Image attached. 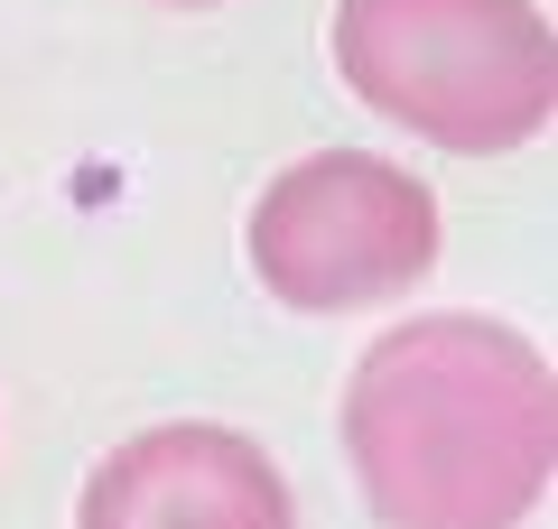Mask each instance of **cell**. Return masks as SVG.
Instances as JSON below:
<instances>
[{"mask_svg":"<svg viewBox=\"0 0 558 529\" xmlns=\"http://www.w3.org/2000/svg\"><path fill=\"white\" fill-rule=\"evenodd\" d=\"M242 242H252V279L279 307L336 316V307H373V297H400L410 279H428L438 196L391 158L317 149L260 186Z\"/></svg>","mask_w":558,"mask_h":529,"instance_id":"cell-3","label":"cell"},{"mask_svg":"<svg viewBox=\"0 0 558 529\" xmlns=\"http://www.w3.org/2000/svg\"><path fill=\"white\" fill-rule=\"evenodd\" d=\"M75 529H289V483L252 436L178 418L102 455Z\"/></svg>","mask_w":558,"mask_h":529,"instance_id":"cell-4","label":"cell"},{"mask_svg":"<svg viewBox=\"0 0 558 529\" xmlns=\"http://www.w3.org/2000/svg\"><path fill=\"white\" fill-rule=\"evenodd\" d=\"M344 455L391 529H521L558 455L549 362L494 316H410L354 362Z\"/></svg>","mask_w":558,"mask_h":529,"instance_id":"cell-1","label":"cell"},{"mask_svg":"<svg viewBox=\"0 0 558 529\" xmlns=\"http://www.w3.org/2000/svg\"><path fill=\"white\" fill-rule=\"evenodd\" d=\"M159 10H215V0H159Z\"/></svg>","mask_w":558,"mask_h":529,"instance_id":"cell-5","label":"cell"},{"mask_svg":"<svg viewBox=\"0 0 558 529\" xmlns=\"http://www.w3.org/2000/svg\"><path fill=\"white\" fill-rule=\"evenodd\" d=\"M336 65L438 149H521L558 102V38L531 0H344Z\"/></svg>","mask_w":558,"mask_h":529,"instance_id":"cell-2","label":"cell"}]
</instances>
